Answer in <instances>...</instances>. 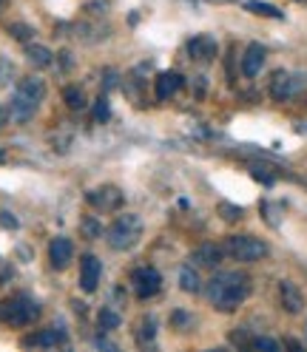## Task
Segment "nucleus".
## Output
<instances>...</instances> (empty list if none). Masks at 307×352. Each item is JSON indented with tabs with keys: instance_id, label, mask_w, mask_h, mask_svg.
I'll return each instance as SVG.
<instances>
[{
	"instance_id": "obj_1",
	"label": "nucleus",
	"mask_w": 307,
	"mask_h": 352,
	"mask_svg": "<svg viewBox=\"0 0 307 352\" xmlns=\"http://www.w3.org/2000/svg\"><path fill=\"white\" fill-rule=\"evenodd\" d=\"M208 301L213 304V310L219 313H233L239 304H242L251 296V278L239 270H225V273H216L208 281Z\"/></svg>"
},
{
	"instance_id": "obj_2",
	"label": "nucleus",
	"mask_w": 307,
	"mask_h": 352,
	"mask_svg": "<svg viewBox=\"0 0 307 352\" xmlns=\"http://www.w3.org/2000/svg\"><path fill=\"white\" fill-rule=\"evenodd\" d=\"M43 97H46V85H43V80H37V77H23V80L17 82L14 94H12V105H9L12 120L29 122V120L34 117V111L40 108Z\"/></svg>"
},
{
	"instance_id": "obj_3",
	"label": "nucleus",
	"mask_w": 307,
	"mask_h": 352,
	"mask_svg": "<svg viewBox=\"0 0 307 352\" xmlns=\"http://www.w3.org/2000/svg\"><path fill=\"white\" fill-rule=\"evenodd\" d=\"M142 239V219L137 213H123L117 216L112 225H108L105 230V241H108V248H114V250H131L137 245V241Z\"/></svg>"
},
{
	"instance_id": "obj_4",
	"label": "nucleus",
	"mask_w": 307,
	"mask_h": 352,
	"mask_svg": "<svg viewBox=\"0 0 307 352\" xmlns=\"http://www.w3.org/2000/svg\"><path fill=\"white\" fill-rule=\"evenodd\" d=\"M37 316H40V304L32 301L29 296H17L0 304V321L9 327H29L37 321Z\"/></svg>"
},
{
	"instance_id": "obj_5",
	"label": "nucleus",
	"mask_w": 307,
	"mask_h": 352,
	"mask_svg": "<svg viewBox=\"0 0 307 352\" xmlns=\"http://www.w3.org/2000/svg\"><path fill=\"white\" fill-rule=\"evenodd\" d=\"M225 253L242 264H253V261H262L271 250H268L265 241L256 239V236H231L225 241Z\"/></svg>"
},
{
	"instance_id": "obj_6",
	"label": "nucleus",
	"mask_w": 307,
	"mask_h": 352,
	"mask_svg": "<svg viewBox=\"0 0 307 352\" xmlns=\"http://www.w3.org/2000/svg\"><path fill=\"white\" fill-rule=\"evenodd\" d=\"M304 85H307V74L301 72H276L271 80V97L276 102H288L299 91H304Z\"/></svg>"
},
{
	"instance_id": "obj_7",
	"label": "nucleus",
	"mask_w": 307,
	"mask_h": 352,
	"mask_svg": "<svg viewBox=\"0 0 307 352\" xmlns=\"http://www.w3.org/2000/svg\"><path fill=\"white\" fill-rule=\"evenodd\" d=\"M131 284H134V296L137 298H151L162 290V276L154 267H140L131 273Z\"/></svg>"
},
{
	"instance_id": "obj_8",
	"label": "nucleus",
	"mask_w": 307,
	"mask_h": 352,
	"mask_svg": "<svg viewBox=\"0 0 307 352\" xmlns=\"http://www.w3.org/2000/svg\"><path fill=\"white\" fill-rule=\"evenodd\" d=\"M100 276H103V264L94 253L83 256V264H80V290L83 293H94L100 287Z\"/></svg>"
},
{
	"instance_id": "obj_9",
	"label": "nucleus",
	"mask_w": 307,
	"mask_h": 352,
	"mask_svg": "<svg viewBox=\"0 0 307 352\" xmlns=\"http://www.w3.org/2000/svg\"><path fill=\"white\" fill-rule=\"evenodd\" d=\"M85 202H89L92 208H97V210H117L123 205V193L114 185H105L100 190H89V193H85Z\"/></svg>"
},
{
	"instance_id": "obj_10",
	"label": "nucleus",
	"mask_w": 307,
	"mask_h": 352,
	"mask_svg": "<svg viewBox=\"0 0 307 352\" xmlns=\"http://www.w3.org/2000/svg\"><path fill=\"white\" fill-rule=\"evenodd\" d=\"M74 258V245H72V239H65V236H54L52 239V245H49V261H52V267L54 270H65L72 264Z\"/></svg>"
},
{
	"instance_id": "obj_11",
	"label": "nucleus",
	"mask_w": 307,
	"mask_h": 352,
	"mask_svg": "<svg viewBox=\"0 0 307 352\" xmlns=\"http://www.w3.org/2000/svg\"><path fill=\"white\" fill-rule=\"evenodd\" d=\"M65 344H69V336H65V329H60V327L40 329V333L23 338V346H46V349H54V346H65Z\"/></svg>"
},
{
	"instance_id": "obj_12",
	"label": "nucleus",
	"mask_w": 307,
	"mask_h": 352,
	"mask_svg": "<svg viewBox=\"0 0 307 352\" xmlns=\"http://www.w3.org/2000/svg\"><path fill=\"white\" fill-rule=\"evenodd\" d=\"M279 298H282L284 313L299 316L304 310V296H301V290L296 287L293 281H279Z\"/></svg>"
},
{
	"instance_id": "obj_13",
	"label": "nucleus",
	"mask_w": 307,
	"mask_h": 352,
	"mask_svg": "<svg viewBox=\"0 0 307 352\" xmlns=\"http://www.w3.org/2000/svg\"><path fill=\"white\" fill-rule=\"evenodd\" d=\"M265 57H268L265 46H262V43H251V46L245 49V54H242V74L248 80H253L262 72V65H265Z\"/></svg>"
},
{
	"instance_id": "obj_14",
	"label": "nucleus",
	"mask_w": 307,
	"mask_h": 352,
	"mask_svg": "<svg viewBox=\"0 0 307 352\" xmlns=\"http://www.w3.org/2000/svg\"><path fill=\"white\" fill-rule=\"evenodd\" d=\"M182 74L180 72H162L160 77H157V88H154V94H157V100L160 102H165V100H171L173 94L182 88Z\"/></svg>"
},
{
	"instance_id": "obj_15",
	"label": "nucleus",
	"mask_w": 307,
	"mask_h": 352,
	"mask_svg": "<svg viewBox=\"0 0 307 352\" xmlns=\"http://www.w3.org/2000/svg\"><path fill=\"white\" fill-rule=\"evenodd\" d=\"M188 54H191V60L211 63V60L216 57V40H213V37H208V34L191 37V40H188Z\"/></svg>"
},
{
	"instance_id": "obj_16",
	"label": "nucleus",
	"mask_w": 307,
	"mask_h": 352,
	"mask_svg": "<svg viewBox=\"0 0 307 352\" xmlns=\"http://www.w3.org/2000/svg\"><path fill=\"white\" fill-rule=\"evenodd\" d=\"M219 261H222V248L216 245H200L191 253V264L196 267H219Z\"/></svg>"
},
{
	"instance_id": "obj_17",
	"label": "nucleus",
	"mask_w": 307,
	"mask_h": 352,
	"mask_svg": "<svg viewBox=\"0 0 307 352\" xmlns=\"http://www.w3.org/2000/svg\"><path fill=\"white\" fill-rule=\"evenodd\" d=\"M180 287L191 296L202 290V278H200V267H196V264H185L180 270Z\"/></svg>"
},
{
	"instance_id": "obj_18",
	"label": "nucleus",
	"mask_w": 307,
	"mask_h": 352,
	"mask_svg": "<svg viewBox=\"0 0 307 352\" xmlns=\"http://www.w3.org/2000/svg\"><path fill=\"white\" fill-rule=\"evenodd\" d=\"M26 57H29V63L34 65V69H49V65L54 63V54L46 46H37V43H29Z\"/></svg>"
},
{
	"instance_id": "obj_19",
	"label": "nucleus",
	"mask_w": 307,
	"mask_h": 352,
	"mask_svg": "<svg viewBox=\"0 0 307 352\" xmlns=\"http://www.w3.org/2000/svg\"><path fill=\"white\" fill-rule=\"evenodd\" d=\"M245 9L259 14V17H273V20H282V9H276L273 3H265V0H245Z\"/></svg>"
},
{
	"instance_id": "obj_20",
	"label": "nucleus",
	"mask_w": 307,
	"mask_h": 352,
	"mask_svg": "<svg viewBox=\"0 0 307 352\" xmlns=\"http://www.w3.org/2000/svg\"><path fill=\"white\" fill-rule=\"evenodd\" d=\"M137 341L145 346V344H154L157 341V318L154 316H145L140 321V329H137Z\"/></svg>"
},
{
	"instance_id": "obj_21",
	"label": "nucleus",
	"mask_w": 307,
	"mask_h": 352,
	"mask_svg": "<svg viewBox=\"0 0 307 352\" xmlns=\"http://www.w3.org/2000/svg\"><path fill=\"white\" fill-rule=\"evenodd\" d=\"M120 313L114 310V307H103L100 316H97V327H100V333H108V329H117L120 327Z\"/></svg>"
},
{
	"instance_id": "obj_22",
	"label": "nucleus",
	"mask_w": 307,
	"mask_h": 352,
	"mask_svg": "<svg viewBox=\"0 0 307 352\" xmlns=\"http://www.w3.org/2000/svg\"><path fill=\"white\" fill-rule=\"evenodd\" d=\"M63 102L69 105L72 111H80V108L85 105V94L80 91L77 85H65V88H63Z\"/></svg>"
},
{
	"instance_id": "obj_23",
	"label": "nucleus",
	"mask_w": 307,
	"mask_h": 352,
	"mask_svg": "<svg viewBox=\"0 0 307 352\" xmlns=\"http://www.w3.org/2000/svg\"><path fill=\"white\" fill-rule=\"evenodd\" d=\"M9 34H12L17 43H29L32 34H34V29L26 26V23H12V26H9Z\"/></svg>"
},
{
	"instance_id": "obj_24",
	"label": "nucleus",
	"mask_w": 307,
	"mask_h": 352,
	"mask_svg": "<svg viewBox=\"0 0 307 352\" xmlns=\"http://www.w3.org/2000/svg\"><path fill=\"white\" fill-rule=\"evenodd\" d=\"M219 216H222L225 222H239V219H242V208L231 205V202H222L219 205Z\"/></svg>"
},
{
	"instance_id": "obj_25",
	"label": "nucleus",
	"mask_w": 307,
	"mask_h": 352,
	"mask_svg": "<svg viewBox=\"0 0 307 352\" xmlns=\"http://www.w3.org/2000/svg\"><path fill=\"white\" fill-rule=\"evenodd\" d=\"M80 230H83L85 236H92V239L103 236V228H100V222H97L94 216H85V219H83V225H80Z\"/></svg>"
},
{
	"instance_id": "obj_26",
	"label": "nucleus",
	"mask_w": 307,
	"mask_h": 352,
	"mask_svg": "<svg viewBox=\"0 0 307 352\" xmlns=\"http://www.w3.org/2000/svg\"><path fill=\"white\" fill-rule=\"evenodd\" d=\"M268 168H259V165H253L251 168V173H253V179H259L262 185H273L276 182V173H265Z\"/></svg>"
},
{
	"instance_id": "obj_27",
	"label": "nucleus",
	"mask_w": 307,
	"mask_h": 352,
	"mask_svg": "<svg viewBox=\"0 0 307 352\" xmlns=\"http://www.w3.org/2000/svg\"><path fill=\"white\" fill-rule=\"evenodd\" d=\"M253 349H268V352H279V341L276 338H253L251 341Z\"/></svg>"
},
{
	"instance_id": "obj_28",
	"label": "nucleus",
	"mask_w": 307,
	"mask_h": 352,
	"mask_svg": "<svg viewBox=\"0 0 307 352\" xmlns=\"http://www.w3.org/2000/svg\"><path fill=\"white\" fill-rule=\"evenodd\" d=\"M108 117H112V108H108V102H105V100H97V105H94V120H97V122H105Z\"/></svg>"
},
{
	"instance_id": "obj_29",
	"label": "nucleus",
	"mask_w": 307,
	"mask_h": 352,
	"mask_svg": "<svg viewBox=\"0 0 307 352\" xmlns=\"http://www.w3.org/2000/svg\"><path fill=\"white\" fill-rule=\"evenodd\" d=\"M12 74H14V69H12V65H9L6 60H0V85H9Z\"/></svg>"
},
{
	"instance_id": "obj_30",
	"label": "nucleus",
	"mask_w": 307,
	"mask_h": 352,
	"mask_svg": "<svg viewBox=\"0 0 307 352\" xmlns=\"http://www.w3.org/2000/svg\"><path fill=\"white\" fill-rule=\"evenodd\" d=\"M0 225H3V228H12V230H14V228H17V219H14L9 210H3V213H0Z\"/></svg>"
},
{
	"instance_id": "obj_31",
	"label": "nucleus",
	"mask_w": 307,
	"mask_h": 352,
	"mask_svg": "<svg viewBox=\"0 0 307 352\" xmlns=\"http://www.w3.org/2000/svg\"><path fill=\"white\" fill-rule=\"evenodd\" d=\"M171 324H173V327H182V324H191V316H185V313H173V316H171Z\"/></svg>"
},
{
	"instance_id": "obj_32",
	"label": "nucleus",
	"mask_w": 307,
	"mask_h": 352,
	"mask_svg": "<svg viewBox=\"0 0 307 352\" xmlns=\"http://www.w3.org/2000/svg\"><path fill=\"white\" fill-rule=\"evenodd\" d=\"M94 344H97V349H108V352H114V349H117V344H114V341H108V338H97Z\"/></svg>"
},
{
	"instance_id": "obj_33",
	"label": "nucleus",
	"mask_w": 307,
	"mask_h": 352,
	"mask_svg": "<svg viewBox=\"0 0 307 352\" xmlns=\"http://www.w3.org/2000/svg\"><path fill=\"white\" fill-rule=\"evenodd\" d=\"M9 117H12V114L6 111V108H0V128H3V125L9 122Z\"/></svg>"
},
{
	"instance_id": "obj_34",
	"label": "nucleus",
	"mask_w": 307,
	"mask_h": 352,
	"mask_svg": "<svg viewBox=\"0 0 307 352\" xmlns=\"http://www.w3.org/2000/svg\"><path fill=\"white\" fill-rule=\"evenodd\" d=\"M6 6H9V0H0V12H6Z\"/></svg>"
},
{
	"instance_id": "obj_35",
	"label": "nucleus",
	"mask_w": 307,
	"mask_h": 352,
	"mask_svg": "<svg viewBox=\"0 0 307 352\" xmlns=\"http://www.w3.org/2000/svg\"><path fill=\"white\" fill-rule=\"evenodd\" d=\"M299 3H304V0H299Z\"/></svg>"
},
{
	"instance_id": "obj_36",
	"label": "nucleus",
	"mask_w": 307,
	"mask_h": 352,
	"mask_svg": "<svg viewBox=\"0 0 307 352\" xmlns=\"http://www.w3.org/2000/svg\"><path fill=\"white\" fill-rule=\"evenodd\" d=\"M304 333H307V327H304Z\"/></svg>"
}]
</instances>
